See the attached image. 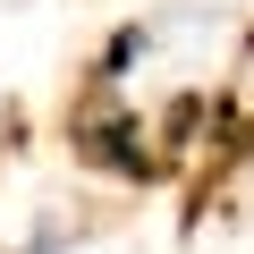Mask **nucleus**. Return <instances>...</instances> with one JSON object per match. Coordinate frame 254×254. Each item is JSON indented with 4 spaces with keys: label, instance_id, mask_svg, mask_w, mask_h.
<instances>
[{
    "label": "nucleus",
    "instance_id": "nucleus-1",
    "mask_svg": "<svg viewBox=\"0 0 254 254\" xmlns=\"http://www.w3.org/2000/svg\"><path fill=\"white\" fill-rule=\"evenodd\" d=\"M60 136H68V161L76 170H93V178H110V187H161L178 161L161 153V136H153V110H136L127 93H76V110L60 119Z\"/></svg>",
    "mask_w": 254,
    "mask_h": 254
},
{
    "label": "nucleus",
    "instance_id": "nucleus-2",
    "mask_svg": "<svg viewBox=\"0 0 254 254\" xmlns=\"http://www.w3.org/2000/svg\"><path fill=\"white\" fill-rule=\"evenodd\" d=\"M153 51H161V26H153V17H119V26L102 34V51L85 60V85H93V93H127V76H136Z\"/></svg>",
    "mask_w": 254,
    "mask_h": 254
},
{
    "label": "nucleus",
    "instance_id": "nucleus-3",
    "mask_svg": "<svg viewBox=\"0 0 254 254\" xmlns=\"http://www.w3.org/2000/svg\"><path fill=\"white\" fill-rule=\"evenodd\" d=\"M68 237H85V229H76V220H68V212H43V220H34V229H26V246H17V254H60V246H68Z\"/></svg>",
    "mask_w": 254,
    "mask_h": 254
}]
</instances>
